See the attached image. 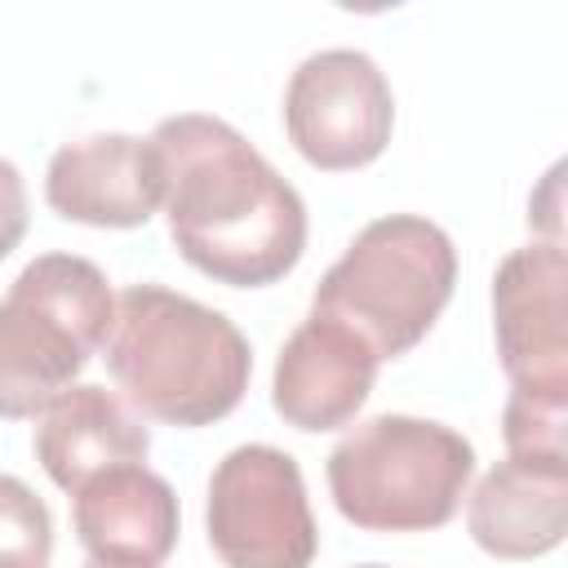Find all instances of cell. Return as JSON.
I'll use <instances>...</instances> for the list:
<instances>
[{
  "label": "cell",
  "instance_id": "obj_1",
  "mask_svg": "<svg viewBox=\"0 0 568 568\" xmlns=\"http://www.w3.org/2000/svg\"><path fill=\"white\" fill-rule=\"evenodd\" d=\"M164 217L178 253L209 280L262 288L284 280L306 248V204L240 129L182 111L155 124Z\"/></svg>",
  "mask_w": 568,
  "mask_h": 568
},
{
  "label": "cell",
  "instance_id": "obj_2",
  "mask_svg": "<svg viewBox=\"0 0 568 568\" xmlns=\"http://www.w3.org/2000/svg\"><path fill=\"white\" fill-rule=\"evenodd\" d=\"M102 351L124 399L169 426L222 422L253 373L248 337L222 311L164 284H133L115 297Z\"/></svg>",
  "mask_w": 568,
  "mask_h": 568
},
{
  "label": "cell",
  "instance_id": "obj_3",
  "mask_svg": "<svg viewBox=\"0 0 568 568\" xmlns=\"http://www.w3.org/2000/svg\"><path fill=\"white\" fill-rule=\"evenodd\" d=\"M457 284V248L444 226L417 213L368 222L346 253L324 271L311 315L346 324L377 359L413 351Z\"/></svg>",
  "mask_w": 568,
  "mask_h": 568
},
{
  "label": "cell",
  "instance_id": "obj_4",
  "mask_svg": "<svg viewBox=\"0 0 568 568\" xmlns=\"http://www.w3.org/2000/svg\"><path fill=\"white\" fill-rule=\"evenodd\" d=\"M328 493L364 532L444 528L475 475V448L444 422L382 413L351 426L328 453Z\"/></svg>",
  "mask_w": 568,
  "mask_h": 568
},
{
  "label": "cell",
  "instance_id": "obj_5",
  "mask_svg": "<svg viewBox=\"0 0 568 568\" xmlns=\"http://www.w3.org/2000/svg\"><path fill=\"white\" fill-rule=\"evenodd\" d=\"M115 293L98 262L44 253L0 297V417L44 413L102 351Z\"/></svg>",
  "mask_w": 568,
  "mask_h": 568
},
{
  "label": "cell",
  "instance_id": "obj_6",
  "mask_svg": "<svg viewBox=\"0 0 568 568\" xmlns=\"http://www.w3.org/2000/svg\"><path fill=\"white\" fill-rule=\"evenodd\" d=\"M204 524L226 568H311L320 550L302 470L271 444H240L213 466Z\"/></svg>",
  "mask_w": 568,
  "mask_h": 568
},
{
  "label": "cell",
  "instance_id": "obj_7",
  "mask_svg": "<svg viewBox=\"0 0 568 568\" xmlns=\"http://www.w3.org/2000/svg\"><path fill=\"white\" fill-rule=\"evenodd\" d=\"M284 129L297 155L324 173L373 164L395 129V98L382 67L359 49L302 58L284 89Z\"/></svg>",
  "mask_w": 568,
  "mask_h": 568
},
{
  "label": "cell",
  "instance_id": "obj_8",
  "mask_svg": "<svg viewBox=\"0 0 568 568\" xmlns=\"http://www.w3.org/2000/svg\"><path fill=\"white\" fill-rule=\"evenodd\" d=\"M493 333L510 377V399L568 408V257L564 244L532 240L501 257L493 275Z\"/></svg>",
  "mask_w": 568,
  "mask_h": 568
},
{
  "label": "cell",
  "instance_id": "obj_9",
  "mask_svg": "<svg viewBox=\"0 0 568 568\" xmlns=\"http://www.w3.org/2000/svg\"><path fill=\"white\" fill-rule=\"evenodd\" d=\"M44 200L67 222L129 231L151 222L164 204V169L151 138L89 133L53 151Z\"/></svg>",
  "mask_w": 568,
  "mask_h": 568
},
{
  "label": "cell",
  "instance_id": "obj_10",
  "mask_svg": "<svg viewBox=\"0 0 568 568\" xmlns=\"http://www.w3.org/2000/svg\"><path fill=\"white\" fill-rule=\"evenodd\" d=\"M377 364L382 359L368 351V342L346 324L306 315L280 346L271 404L297 430H337L364 408Z\"/></svg>",
  "mask_w": 568,
  "mask_h": 568
},
{
  "label": "cell",
  "instance_id": "obj_11",
  "mask_svg": "<svg viewBox=\"0 0 568 568\" xmlns=\"http://www.w3.org/2000/svg\"><path fill=\"white\" fill-rule=\"evenodd\" d=\"M466 528L493 559L550 555L568 532V457H506L466 501Z\"/></svg>",
  "mask_w": 568,
  "mask_h": 568
},
{
  "label": "cell",
  "instance_id": "obj_12",
  "mask_svg": "<svg viewBox=\"0 0 568 568\" xmlns=\"http://www.w3.org/2000/svg\"><path fill=\"white\" fill-rule=\"evenodd\" d=\"M75 537L98 564H142L160 568L178 546V493L164 475L138 466H115L89 479L75 497Z\"/></svg>",
  "mask_w": 568,
  "mask_h": 568
},
{
  "label": "cell",
  "instance_id": "obj_13",
  "mask_svg": "<svg viewBox=\"0 0 568 568\" xmlns=\"http://www.w3.org/2000/svg\"><path fill=\"white\" fill-rule=\"evenodd\" d=\"M151 453V430L106 390V386H67L36 426V462L44 475L75 497L89 479L115 466H138Z\"/></svg>",
  "mask_w": 568,
  "mask_h": 568
},
{
  "label": "cell",
  "instance_id": "obj_14",
  "mask_svg": "<svg viewBox=\"0 0 568 568\" xmlns=\"http://www.w3.org/2000/svg\"><path fill=\"white\" fill-rule=\"evenodd\" d=\"M49 555H53L49 506L18 475H0V568H44Z\"/></svg>",
  "mask_w": 568,
  "mask_h": 568
},
{
  "label": "cell",
  "instance_id": "obj_15",
  "mask_svg": "<svg viewBox=\"0 0 568 568\" xmlns=\"http://www.w3.org/2000/svg\"><path fill=\"white\" fill-rule=\"evenodd\" d=\"M27 235V182L13 160H0V262Z\"/></svg>",
  "mask_w": 568,
  "mask_h": 568
},
{
  "label": "cell",
  "instance_id": "obj_16",
  "mask_svg": "<svg viewBox=\"0 0 568 568\" xmlns=\"http://www.w3.org/2000/svg\"><path fill=\"white\" fill-rule=\"evenodd\" d=\"M84 568H142V564H98V559H89Z\"/></svg>",
  "mask_w": 568,
  "mask_h": 568
},
{
  "label": "cell",
  "instance_id": "obj_17",
  "mask_svg": "<svg viewBox=\"0 0 568 568\" xmlns=\"http://www.w3.org/2000/svg\"><path fill=\"white\" fill-rule=\"evenodd\" d=\"M359 568H382V564H359Z\"/></svg>",
  "mask_w": 568,
  "mask_h": 568
}]
</instances>
